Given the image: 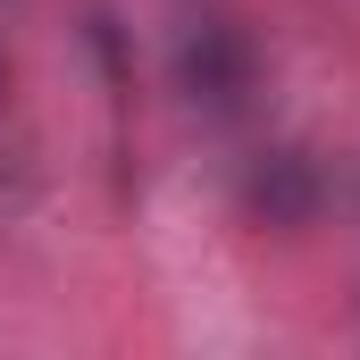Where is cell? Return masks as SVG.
Listing matches in <instances>:
<instances>
[{
  "label": "cell",
  "mask_w": 360,
  "mask_h": 360,
  "mask_svg": "<svg viewBox=\"0 0 360 360\" xmlns=\"http://www.w3.org/2000/svg\"><path fill=\"white\" fill-rule=\"evenodd\" d=\"M168 76H176L184 109H201V117H243V109L260 101V84H269V51H260L252 25H235V17H201V25L176 34Z\"/></svg>",
  "instance_id": "obj_1"
},
{
  "label": "cell",
  "mask_w": 360,
  "mask_h": 360,
  "mask_svg": "<svg viewBox=\"0 0 360 360\" xmlns=\"http://www.w3.org/2000/svg\"><path fill=\"white\" fill-rule=\"evenodd\" d=\"M327 160L319 151H302V143H260L252 160H243V176H235V210L252 218V226H269V235H302V226H319V210H327Z\"/></svg>",
  "instance_id": "obj_2"
},
{
  "label": "cell",
  "mask_w": 360,
  "mask_h": 360,
  "mask_svg": "<svg viewBox=\"0 0 360 360\" xmlns=\"http://www.w3.org/2000/svg\"><path fill=\"white\" fill-rule=\"evenodd\" d=\"M0 92H8V51H0Z\"/></svg>",
  "instance_id": "obj_3"
}]
</instances>
